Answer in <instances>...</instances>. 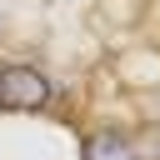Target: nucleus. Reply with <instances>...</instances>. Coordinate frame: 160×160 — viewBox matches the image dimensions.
Here are the masks:
<instances>
[{
  "label": "nucleus",
  "instance_id": "nucleus-2",
  "mask_svg": "<svg viewBox=\"0 0 160 160\" xmlns=\"http://www.w3.org/2000/svg\"><path fill=\"white\" fill-rule=\"evenodd\" d=\"M85 160H140V155H135V145H130L125 135L100 130V135H90V140H85Z\"/></svg>",
  "mask_w": 160,
  "mask_h": 160
},
{
  "label": "nucleus",
  "instance_id": "nucleus-1",
  "mask_svg": "<svg viewBox=\"0 0 160 160\" xmlns=\"http://www.w3.org/2000/svg\"><path fill=\"white\" fill-rule=\"evenodd\" d=\"M50 100V80L30 65H10L0 70V105L5 110H40Z\"/></svg>",
  "mask_w": 160,
  "mask_h": 160
}]
</instances>
